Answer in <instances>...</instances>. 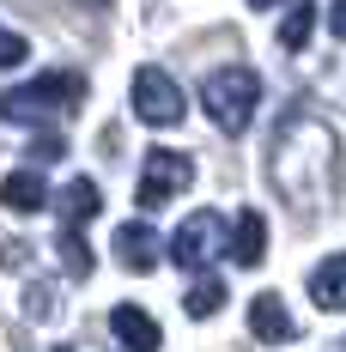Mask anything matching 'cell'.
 Returning a JSON list of instances; mask_svg holds the SVG:
<instances>
[{
    "instance_id": "obj_2",
    "label": "cell",
    "mask_w": 346,
    "mask_h": 352,
    "mask_svg": "<svg viewBox=\"0 0 346 352\" xmlns=\"http://www.w3.org/2000/svg\"><path fill=\"white\" fill-rule=\"evenodd\" d=\"M79 104H85V73L55 67V73H36L19 91H0V122H61Z\"/></svg>"
},
{
    "instance_id": "obj_22",
    "label": "cell",
    "mask_w": 346,
    "mask_h": 352,
    "mask_svg": "<svg viewBox=\"0 0 346 352\" xmlns=\"http://www.w3.org/2000/svg\"><path fill=\"white\" fill-rule=\"evenodd\" d=\"M249 6H279V0H249Z\"/></svg>"
},
{
    "instance_id": "obj_15",
    "label": "cell",
    "mask_w": 346,
    "mask_h": 352,
    "mask_svg": "<svg viewBox=\"0 0 346 352\" xmlns=\"http://www.w3.org/2000/svg\"><path fill=\"white\" fill-rule=\"evenodd\" d=\"M219 304H225V280H213V274H201V280L188 285V298H182L188 316H213Z\"/></svg>"
},
{
    "instance_id": "obj_9",
    "label": "cell",
    "mask_w": 346,
    "mask_h": 352,
    "mask_svg": "<svg viewBox=\"0 0 346 352\" xmlns=\"http://www.w3.org/2000/svg\"><path fill=\"white\" fill-rule=\"evenodd\" d=\"M109 334H116L128 352H158V340H164L158 322L146 316V310H134V304H116V310H109Z\"/></svg>"
},
{
    "instance_id": "obj_7",
    "label": "cell",
    "mask_w": 346,
    "mask_h": 352,
    "mask_svg": "<svg viewBox=\"0 0 346 352\" xmlns=\"http://www.w3.org/2000/svg\"><path fill=\"white\" fill-rule=\"evenodd\" d=\"M249 334H255V340H268V346L298 340V316L285 310V298H279V292H261V298L249 304Z\"/></svg>"
},
{
    "instance_id": "obj_20",
    "label": "cell",
    "mask_w": 346,
    "mask_h": 352,
    "mask_svg": "<svg viewBox=\"0 0 346 352\" xmlns=\"http://www.w3.org/2000/svg\"><path fill=\"white\" fill-rule=\"evenodd\" d=\"M19 261H31V249L25 243H0V267H19Z\"/></svg>"
},
{
    "instance_id": "obj_12",
    "label": "cell",
    "mask_w": 346,
    "mask_h": 352,
    "mask_svg": "<svg viewBox=\"0 0 346 352\" xmlns=\"http://www.w3.org/2000/svg\"><path fill=\"white\" fill-rule=\"evenodd\" d=\"M310 298H316V310H346V249L328 255L310 274Z\"/></svg>"
},
{
    "instance_id": "obj_8",
    "label": "cell",
    "mask_w": 346,
    "mask_h": 352,
    "mask_svg": "<svg viewBox=\"0 0 346 352\" xmlns=\"http://www.w3.org/2000/svg\"><path fill=\"white\" fill-rule=\"evenodd\" d=\"M116 261H122L128 274H152V267H158V237H152L146 219H134V225L116 231Z\"/></svg>"
},
{
    "instance_id": "obj_13",
    "label": "cell",
    "mask_w": 346,
    "mask_h": 352,
    "mask_svg": "<svg viewBox=\"0 0 346 352\" xmlns=\"http://www.w3.org/2000/svg\"><path fill=\"white\" fill-rule=\"evenodd\" d=\"M43 201H49V182L36 170H12L0 182V207H12V212H36Z\"/></svg>"
},
{
    "instance_id": "obj_11",
    "label": "cell",
    "mask_w": 346,
    "mask_h": 352,
    "mask_svg": "<svg viewBox=\"0 0 346 352\" xmlns=\"http://www.w3.org/2000/svg\"><path fill=\"white\" fill-rule=\"evenodd\" d=\"M261 255H268V219L255 207H243L237 225H231V261L237 267H261Z\"/></svg>"
},
{
    "instance_id": "obj_14",
    "label": "cell",
    "mask_w": 346,
    "mask_h": 352,
    "mask_svg": "<svg viewBox=\"0 0 346 352\" xmlns=\"http://www.w3.org/2000/svg\"><path fill=\"white\" fill-rule=\"evenodd\" d=\"M55 249H61V267H67L73 280H91V267H98V255H91V243L73 231V225H61V237H55Z\"/></svg>"
},
{
    "instance_id": "obj_4",
    "label": "cell",
    "mask_w": 346,
    "mask_h": 352,
    "mask_svg": "<svg viewBox=\"0 0 346 352\" xmlns=\"http://www.w3.org/2000/svg\"><path fill=\"white\" fill-rule=\"evenodd\" d=\"M188 182H195V158H188V152H171V146H152V152L140 158V182H134L140 212H158L164 201H176Z\"/></svg>"
},
{
    "instance_id": "obj_3",
    "label": "cell",
    "mask_w": 346,
    "mask_h": 352,
    "mask_svg": "<svg viewBox=\"0 0 346 352\" xmlns=\"http://www.w3.org/2000/svg\"><path fill=\"white\" fill-rule=\"evenodd\" d=\"M201 104H207V116L225 134H243V128L255 122V104H261V79L249 67H219V73H207V85H201Z\"/></svg>"
},
{
    "instance_id": "obj_24",
    "label": "cell",
    "mask_w": 346,
    "mask_h": 352,
    "mask_svg": "<svg viewBox=\"0 0 346 352\" xmlns=\"http://www.w3.org/2000/svg\"><path fill=\"white\" fill-rule=\"evenodd\" d=\"M55 352H67V346H55Z\"/></svg>"
},
{
    "instance_id": "obj_1",
    "label": "cell",
    "mask_w": 346,
    "mask_h": 352,
    "mask_svg": "<svg viewBox=\"0 0 346 352\" xmlns=\"http://www.w3.org/2000/svg\"><path fill=\"white\" fill-rule=\"evenodd\" d=\"M334 134L322 128V122H298V128H285L274 140V188L279 195H292L298 201V176H322L328 188H334Z\"/></svg>"
},
{
    "instance_id": "obj_5",
    "label": "cell",
    "mask_w": 346,
    "mask_h": 352,
    "mask_svg": "<svg viewBox=\"0 0 346 352\" xmlns=\"http://www.w3.org/2000/svg\"><path fill=\"white\" fill-rule=\"evenodd\" d=\"M128 98H134V116L146 128H176L182 122V85H176L164 67H134V85H128Z\"/></svg>"
},
{
    "instance_id": "obj_23",
    "label": "cell",
    "mask_w": 346,
    "mask_h": 352,
    "mask_svg": "<svg viewBox=\"0 0 346 352\" xmlns=\"http://www.w3.org/2000/svg\"><path fill=\"white\" fill-rule=\"evenodd\" d=\"M91 6H104V0H91Z\"/></svg>"
},
{
    "instance_id": "obj_21",
    "label": "cell",
    "mask_w": 346,
    "mask_h": 352,
    "mask_svg": "<svg viewBox=\"0 0 346 352\" xmlns=\"http://www.w3.org/2000/svg\"><path fill=\"white\" fill-rule=\"evenodd\" d=\"M328 25H334V36H346V0H334V6H328Z\"/></svg>"
},
{
    "instance_id": "obj_10",
    "label": "cell",
    "mask_w": 346,
    "mask_h": 352,
    "mask_svg": "<svg viewBox=\"0 0 346 352\" xmlns=\"http://www.w3.org/2000/svg\"><path fill=\"white\" fill-rule=\"evenodd\" d=\"M98 207H104V188L85 182V176H73L67 188L55 195V212H61V225H73V231H85V225L98 219Z\"/></svg>"
},
{
    "instance_id": "obj_18",
    "label": "cell",
    "mask_w": 346,
    "mask_h": 352,
    "mask_svg": "<svg viewBox=\"0 0 346 352\" xmlns=\"http://www.w3.org/2000/svg\"><path fill=\"white\" fill-rule=\"evenodd\" d=\"M25 310H31L36 322H49V310H55V292H49V285H31V292H25Z\"/></svg>"
},
{
    "instance_id": "obj_16",
    "label": "cell",
    "mask_w": 346,
    "mask_h": 352,
    "mask_svg": "<svg viewBox=\"0 0 346 352\" xmlns=\"http://www.w3.org/2000/svg\"><path fill=\"white\" fill-rule=\"evenodd\" d=\"M310 25H316V6L298 0V6L285 12V25H279V49H304V43H310Z\"/></svg>"
},
{
    "instance_id": "obj_6",
    "label": "cell",
    "mask_w": 346,
    "mask_h": 352,
    "mask_svg": "<svg viewBox=\"0 0 346 352\" xmlns=\"http://www.w3.org/2000/svg\"><path fill=\"white\" fill-rule=\"evenodd\" d=\"M231 249V231H225V219L219 212H188L182 225H176V237H171V261L176 267H207L213 255H225Z\"/></svg>"
},
{
    "instance_id": "obj_19",
    "label": "cell",
    "mask_w": 346,
    "mask_h": 352,
    "mask_svg": "<svg viewBox=\"0 0 346 352\" xmlns=\"http://www.w3.org/2000/svg\"><path fill=\"white\" fill-rule=\"evenodd\" d=\"M67 152V140L61 134H43V140H31V158H61Z\"/></svg>"
},
{
    "instance_id": "obj_17",
    "label": "cell",
    "mask_w": 346,
    "mask_h": 352,
    "mask_svg": "<svg viewBox=\"0 0 346 352\" xmlns=\"http://www.w3.org/2000/svg\"><path fill=\"white\" fill-rule=\"evenodd\" d=\"M25 55H31V43H25L19 31H6V25H0V67H19Z\"/></svg>"
}]
</instances>
